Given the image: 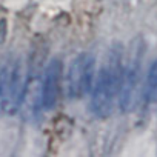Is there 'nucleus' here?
I'll list each match as a JSON object with an SVG mask.
<instances>
[{
	"label": "nucleus",
	"mask_w": 157,
	"mask_h": 157,
	"mask_svg": "<svg viewBox=\"0 0 157 157\" xmlns=\"http://www.w3.org/2000/svg\"><path fill=\"white\" fill-rule=\"evenodd\" d=\"M120 65H122L120 49L114 48L111 49L109 56L106 57L105 65L102 66L97 75V82H96L94 93H93L91 109L100 119H105L111 114L114 99L117 97L120 91L122 74H123Z\"/></svg>",
	"instance_id": "1"
},
{
	"label": "nucleus",
	"mask_w": 157,
	"mask_h": 157,
	"mask_svg": "<svg viewBox=\"0 0 157 157\" xmlns=\"http://www.w3.org/2000/svg\"><path fill=\"white\" fill-rule=\"evenodd\" d=\"M143 51H145L143 42L140 39H136L131 43L128 63L122 74V83H120V91H119V106L123 113L131 111L136 103V93L139 88L140 74H142Z\"/></svg>",
	"instance_id": "2"
},
{
	"label": "nucleus",
	"mask_w": 157,
	"mask_h": 157,
	"mask_svg": "<svg viewBox=\"0 0 157 157\" xmlns=\"http://www.w3.org/2000/svg\"><path fill=\"white\" fill-rule=\"evenodd\" d=\"M96 59L90 52H82L77 56L69 66L66 90L71 99H80L93 90L94 83Z\"/></svg>",
	"instance_id": "3"
},
{
	"label": "nucleus",
	"mask_w": 157,
	"mask_h": 157,
	"mask_svg": "<svg viewBox=\"0 0 157 157\" xmlns=\"http://www.w3.org/2000/svg\"><path fill=\"white\" fill-rule=\"evenodd\" d=\"M28 85V71L22 59H17L10 63V72L5 88V97L2 102V109L8 114H14L19 111Z\"/></svg>",
	"instance_id": "4"
},
{
	"label": "nucleus",
	"mask_w": 157,
	"mask_h": 157,
	"mask_svg": "<svg viewBox=\"0 0 157 157\" xmlns=\"http://www.w3.org/2000/svg\"><path fill=\"white\" fill-rule=\"evenodd\" d=\"M60 74H62V63L59 59H52L45 68L42 88H40V102L46 111L52 109L57 103Z\"/></svg>",
	"instance_id": "5"
},
{
	"label": "nucleus",
	"mask_w": 157,
	"mask_h": 157,
	"mask_svg": "<svg viewBox=\"0 0 157 157\" xmlns=\"http://www.w3.org/2000/svg\"><path fill=\"white\" fill-rule=\"evenodd\" d=\"M143 97L146 102H154L157 99V60L152 62V65L148 69L146 75V85L143 90Z\"/></svg>",
	"instance_id": "6"
},
{
	"label": "nucleus",
	"mask_w": 157,
	"mask_h": 157,
	"mask_svg": "<svg viewBox=\"0 0 157 157\" xmlns=\"http://www.w3.org/2000/svg\"><path fill=\"white\" fill-rule=\"evenodd\" d=\"M10 63L11 62H0V106H2L3 97H5V88L8 80V72H10Z\"/></svg>",
	"instance_id": "7"
},
{
	"label": "nucleus",
	"mask_w": 157,
	"mask_h": 157,
	"mask_svg": "<svg viewBox=\"0 0 157 157\" xmlns=\"http://www.w3.org/2000/svg\"><path fill=\"white\" fill-rule=\"evenodd\" d=\"M5 37H6V22L0 20V45L5 42Z\"/></svg>",
	"instance_id": "8"
}]
</instances>
